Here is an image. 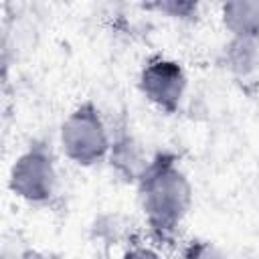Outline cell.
I'll list each match as a JSON object with an SVG mask.
<instances>
[{
    "mask_svg": "<svg viewBox=\"0 0 259 259\" xmlns=\"http://www.w3.org/2000/svg\"><path fill=\"white\" fill-rule=\"evenodd\" d=\"M140 206L150 231L158 239H170L192 204V184L174 156L158 154L138 180Z\"/></svg>",
    "mask_w": 259,
    "mask_h": 259,
    "instance_id": "cell-1",
    "label": "cell"
},
{
    "mask_svg": "<svg viewBox=\"0 0 259 259\" xmlns=\"http://www.w3.org/2000/svg\"><path fill=\"white\" fill-rule=\"evenodd\" d=\"M59 146L67 160L89 168L107 160L111 150V136L93 101L79 103L61 123Z\"/></svg>",
    "mask_w": 259,
    "mask_h": 259,
    "instance_id": "cell-2",
    "label": "cell"
},
{
    "mask_svg": "<svg viewBox=\"0 0 259 259\" xmlns=\"http://www.w3.org/2000/svg\"><path fill=\"white\" fill-rule=\"evenodd\" d=\"M59 186V172L53 152L47 144L34 142L10 166L8 188L28 204H47L55 198Z\"/></svg>",
    "mask_w": 259,
    "mask_h": 259,
    "instance_id": "cell-3",
    "label": "cell"
},
{
    "mask_svg": "<svg viewBox=\"0 0 259 259\" xmlns=\"http://www.w3.org/2000/svg\"><path fill=\"white\" fill-rule=\"evenodd\" d=\"M138 87L156 109L172 115L184 101L188 77L178 61L158 55L144 63L138 77Z\"/></svg>",
    "mask_w": 259,
    "mask_h": 259,
    "instance_id": "cell-4",
    "label": "cell"
},
{
    "mask_svg": "<svg viewBox=\"0 0 259 259\" xmlns=\"http://www.w3.org/2000/svg\"><path fill=\"white\" fill-rule=\"evenodd\" d=\"M111 168L130 182H136L142 178V174L146 172L150 160L146 158L140 142L132 136V134H117L111 140V150L107 156Z\"/></svg>",
    "mask_w": 259,
    "mask_h": 259,
    "instance_id": "cell-5",
    "label": "cell"
},
{
    "mask_svg": "<svg viewBox=\"0 0 259 259\" xmlns=\"http://www.w3.org/2000/svg\"><path fill=\"white\" fill-rule=\"evenodd\" d=\"M223 65L237 79L253 77L259 71V36H229Z\"/></svg>",
    "mask_w": 259,
    "mask_h": 259,
    "instance_id": "cell-6",
    "label": "cell"
},
{
    "mask_svg": "<svg viewBox=\"0 0 259 259\" xmlns=\"http://www.w3.org/2000/svg\"><path fill=\"white\" fill-rule=\"evenodd\" d=\"M221 22L229 36H259V0L223 4Z\"/></svg>",
    "mask_w": 259,
    "mask_h": 259,
    "instance_id": "cell-7",
    "label": "cell"
},
{
    "mask_svg": "<svg viewBox=\"0 0 259 259\" xmlns=\"http://www.w3.org/2000/svg\"><path fill=\"white\" fill-rule=\"evenodd\" d=\"M146 8H154L160 14H166L176 20H194L200 10V6L190 0H160V2L148 4Z\"/></svg>",
    "mask_w": 259,
    "mask_h": 259,
    "instance_id": "cell-8",
    "label": "cell"
},
{
    "mask_svg": "<svg viewBox=\"0 0 259 259\" xmlns=\"http://www.w3.org/2000/svg\"><path fill=\"white\" fill-rule=\"evenodd\" d=\"M121 259H162L160 253L154 249V247H148V245H134L130 247Z\"/></svg>",
    "mask_w": 259,
    "mask_h": 259,
    "instance_id": "cell-9",
    "label": "cell"
},
{
    "mask_svg": "<svg viewBox=\"0 0 259 259\" xmlns=\"http://www.w3.org/2000/svg\"><path fill=\"white\" fill-rule=\"evenodd\" d=\"M20 259H59V257L53 255V253H45V251H32V249H28V251L22 253Z\"/></svg>",
    "mask_w": 259,
    "mask_h": 259,
    "instance_id": "cell-10",
    "label": "cell"
}]
</instances>
